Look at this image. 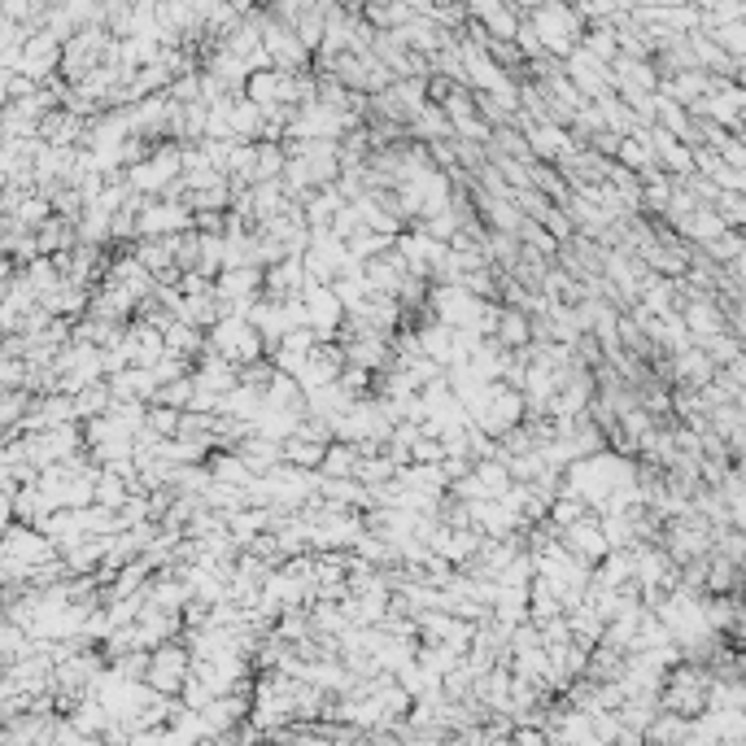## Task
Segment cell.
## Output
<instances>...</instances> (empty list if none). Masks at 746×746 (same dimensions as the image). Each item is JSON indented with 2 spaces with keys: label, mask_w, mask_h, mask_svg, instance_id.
<instances>
[{
  "label": "cell",
  "mask_w": 746,
  "mask_h": 746,
  "mask_svg": "<svg viewBox=\"0 0 746 746\" xmlns=\"http://www.w3.org/2000/svg\"><path fill=\"white\" fill-rule=\"evenodd\" d=\"M707 703V677L699 668H677L664 685V712L668 716H699Z\"/></svg>",
  "instance_id": "obj_3"
},
{
  "label": "cell",
  "mask_w": 746,
  "mask_h": 746,
  "mask_svg": "<svg viewBox=\"0 0 746 746\" xmlns=\"http://www.w3.org/2000/svg\"><path fill=\"white\" fill-rule=\"evenodd\" d=\"M559 537H563V546H568L581 563H598V559H607V550H611L603 524L589 520V515H585V520L576 524V528H568V533H559Z\"/></svg>",
  "instance_id": "obj_4"
},
{
  "label": "cell",
  "mask_w": 746,
  "mask_h": 746,
  "mask_svg": "<svg viewBox=\"0 0 746 746\" xmlns=\"http://www.w3.org/2000/svg\"><path fill=\"white\" fill-rule=\"evenodd\" d=\"M358 463H363V450H358V445L332 441L328 445V459H323V467H319V476L323 480H354L358 476Z\"/></svg>",
  "instance_id": "obj_6"
},
{
  "label": "cell",
  "mask_w": 746,
  "mask_h": 746,
  "mask_svg": "<svg viewBox=\"0 0 746 746\" xmlns=\"http://www.w3.org/2000/svg\"><path fill=\"white\" fill-rule=\"evenodd\" d=\"M528 149H533L537 158H546V162H568L572 158V140H568V131H563L559 123L528 127Z\"/></svg>",
  "instance_id": "obj_5"
},
{
  "label": "cell",
  "mask_w": 746,
  "mask_h": 746,
  "mask_svg": "<svg viewBox=\"0 0 746 746\" xmlns=\"http://www.w3.org/2000/svg\"><path fill=\"white\" fill-rule=\"evenodd\" d=\"M528 22H533L541 48H546V53H555V57H572V53H576V35H585V31H581V14H572V9H559V5L533 9V14H528Z\"/></svg>",
  "instance_id": "obj_2"
},
{
  "label": "cell",
  "mask_w": 746,
  "mask_h": 746,
  "mask_svg": "<svg viewBox=\"0 0 746 746\" xmlns=\"http://www.w3.org/2000/svg\"><path fill=\"white\" fill-rule=\"evenodd\" d=\"M528 336H533V319H528L524 310H502V323H498V336H493V341L507 354H520V350H528Z\"/></svg>",
  "instance_id": "obj_7"
},
{
  "label": "cell",
  "mask_w": 746,
  "mask_h": 746,
  "mask_svg": "<svg viewBox=\"0 0 746 746\" xmlns=\"http://www.w3.org/2000/svg\"><path fill=\"white\" fill-rule=\"evenodd\" d=\"M192 651H188V642H166L153 651V664H149V690L153 694H162V699H171V694H184L188 690V681H192Z\"/></svg>",
  "instance_id": "obj_1"
}]
</instances>
